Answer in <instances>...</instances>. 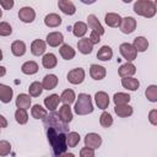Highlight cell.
I'll use <instances>...</instances> for the list:
<instances>
[{"label":"cell","mask_w":157,"mask_h":157,"mask_svg":"<svg viewBox=\"0 0 157 157\" xmlns=\"http://www.w3.org/2000/svg\"><path fill=\"white\" fill-rule=\"evenodd\" d=\"M132 45H134V48H135L137 52L144 53V52H146L147 48H148V40H147L145 37H136V38L134 39V42H132Z\"/></svg>","instance_id":"obj_32"},{"label":"cell","mask_w":157,"mask_h":157,"mask_svg":"<svg viewBox=\"0 0 157 157\" xmlns=\"http://www.w3.org/2000/svg\"><path fill=\"white\" fill-rule=\"evenodd\" d=\"M131 97L130 94L128 93H124V92H117L114 96H113V102L115 105H119V104H128L130 102Z\"/></svg>","instance_id":"obj_33"},{"label":"cell","mask_w":157,"mask_h":157,"mask_svg":"<svg viewBox=\"0 0 157 157\" xmlns=\"http://www.w3.org/2000/svg\"><path fill=\"white\" fill-rule=\"evenodd\" d=\"M104 22L107 23V26L109 27H119L120 22H121V17L119 13H115V12H108L105 16H104Z\"/></svg>","instance_id":"obj_20"},{"label":"cell","mask_w":157,"mask_h":157,"mask_svg":"<svg viewBox=\"0 0 157 157\" xmlns=\"http://www.w3.org/2000/svg\"><path fill=\"white\" fill-rule=\"evenodd\" d=\"M58 85V76L54 75V74H48L43 77V81H42V86H43V90H54Z\"/></svg>","instance_id":"obj_16"},{"label":"cell","mask_w":157,"mask_h":157,"mask_svg":"<svg viewBox=\"0 0 157 157\" xmlns=\"http://www.w3.org/2000/svg\"><path fill=\"white\" fill-rule=\"evenodd\" d=\"M148 120L152 125H157V109H152L148 113Z\"/></svg>","instance_id":"obj_46"},{"label":"cell","mask_w":157,"mask_h":157,"mask_svg":"<svg viewBox=\"0 0 157 157\" xmlns=\"http://www.w3.org/2000/svg\"><path fill=\"white\" fill-rule=\"evenodd\" d=\"M136 25H137L136 23V20L134 17H131V16H128V17L121 18V22L119 25V28H120V31L124 34H130V33H132L135 31Z\"/></svg>","instance_id":"obj_6"},{"label":"cell","mask_w":157,"mask_h":157,"mask_svg":"<svg viewBox=\"0 0 157 157\" xmlns=\"http://www.w3.org/2000/svg\"><path fill=\"white\" fill-rule=\"evenodd\" d=\"M38 69H39L38 67V64L36 61H32V60L23 63L22 66H21V71L25 75H34V74L38 72Z\"/></svg>","instance_id":"obj_27"},{"label":"cell","mask_w":157,"mask_h":157,"mask_svg":"<svg viewBox=\"0 0 157 157\" xmlns=\"http://www.w3.org/2000/svg\"><path fill=\"white\" fill-rule=\"evenodd\" d=\"M145 96L150 102H152V103L157 102V86L156 85H150L145 91Z\"/></svg>","instance_id":"obj_39"},{"label":"cell","mask_w":157,"mask_h":157,"mask_svg":"<svg viewBox=\"0 0 157 157\" xmlns=\"http://www.w3.org/2000/svg\"><path fill=\"white\" fill-rule=\"evenodd\" d=\"M87 25H88V27H90L93 32H97L99 36L104 34V28H103V26L101 25V22L98 21V18L96 17V15H93V13L88 15V17H87Z\"/></svg>","instance_id":"obj_11"},{"label":"cell","mask_w":157,"mask_h":157,"mask_svg":"<svg viewBox=\"0 0 157 157\" xmlns=\"http://www.w3.org/2000/svg\"><path fill=\"white\" fill-rule=\"evenodd\" d=\"M2 60V52H1V49H0V61Z\"/></svg>","instance_id":"obj_51"},{"label":"cell","mask_w":157,"mask_h":157,"mask_svg":"<svg viewBox=\"0 0 157 157\" xmlns=\"http://www.w3.org/2000/svg\"><path fill=\"white\" fill-rule=\"evenodd\" d=\"M59 54L61 55L63 59L71 60V59L75 58L76 52H75V49L71 45H69V44H61V47L59 48Z\"/></svg>","instance_id":"obj_24"},{"label":"cell","mask_w":157,"mask_h":157,"mask_svg":"<svg viewBox=\"0 0 157 157\" xmlns=\"http://www.w3.org/2000/svg\"><path fill=\"white\" fill-rule=\"evenodd\" d=\"M82 4H86V5H92V4H94L97 0H80Z\"/></svg>","instance_id":"obj_48"},{"label":"cell","mask_w":157,"mask_h":157,"mask_svg":"<svg viewBox=\"0 0 157 157\" xmlns=\"http://www.w3.org/2000/svg\"><path fill=\"white\" fill-rule=\"evenodd\" d=\"M43 126L45 129L48 142L52 147L53 155L55 157H61L67 151L66 136L69 134L67 123H65L59 113L52 110L43 118Z\"/></svg>","instance_id":"obj_1"},{"label":"cell","mask_w":157,"mask_h":157,"mask_svg":"<svg viewBox=\"0 0 157 157\" xmlns=\"http://www.w3.org/2000/svg\"><path fill=\"white\" fill-rule=\"evenodd\" d=\"M11 152V145L6 140H0V156H7Z\"/></svg>","instance_id":"obj_42"},{"label":"cell","mask_w":157,"mask_h":157,"mask_svg":"<svg viewBox=\"0 0 157 157\" xmlns=\"http://www.w3.org/2000/svg\"><path fill=\"white\" fill-rule=\"evenodd\" d=\"M88 39H90V40H91V43L94 45V44H98V43L101 42V36H99L97 32H93V31H91Z\"/></svg>","instance_id":"obj_45"},{"label":"cell","mask_w":157,"mask_h":157,"mask_svg":"<svg viewBox=\"0 0 157 157\" xmlns=\"http://www.w3.org/2000/svg\"><path fill=\"white\" fill-rule=\"evenodd\" d=\"M90 75L93 80H103L107 75V71H105V67L104 66H101L98 64H92L90 66Z\"/></svg>","instance_id":"obj_10"},{"label":"cell","mask_w":157,"mask_h":157,"mask_svg":"<svg viewBox=\"0 0 157 157\" xmlns=\"http://www.w3.org/2000/svg\"><path fill=\"white\" fill-rule=\"evenodd\" d=\"M1 17H2V10L0 9V18H1Z\"/></svg>","instance_id":"obj_52"},{"label":"cell","mask_w":157,"mask_h":157,"mask_svg":"<svg viewBox=\"0 0 157 157\" xmlns=\"http://www.w3.org/2000/svg\"><path fill=\"white\" fill-rule=\"evenodd\" d=\"M94 102L99 109H107L109 105V96L104 91H98L94 94Z\"/></svg>","instance_id":"obj_12"},{"label":"cell","mask_w":157,"mask_h":157,"mask_svg":"<svg viewBox=\"0 0 157 157\" xmlns=\"http://www.w3.org/2000/svg\"><path fill=\"white\" fill-rule=\"evenodd\" d=\"M47 44L49 45V47H53V48H55V47H59V45H61L63 44V42H64V36H63V33H60V32H50V33H48V36H47Z\"/></svg>","instance_id":"obj_9"},{"label":"cell","mask_w":157,"mask_h":157,"mask_svg":"<svg viewBox=\"0 0 157 157\" xmlns=\"http://www.w3.org/2000/svg\"><path fill=\"white\" fill-rule=\"evenodd\" d=\"M119 52L126 61H134L137 56V50L130 43H121L119 47Z\"/></svg>","instance_id":"obj_4"},{"label":"cell","mask_w":157,"mask_h":157,"mask_svg":"<svg viewBox=\"0 0 157 157\" xmlns=\"http://www.w3.org/2000/svg\"><path fill=\"white\" fill-rule=\"evenodd\" d=\"M0 130H1V128H0Z\"/></svg>","instance_id":"obj_53"},{"label":"cell","mask_w":157,"mask_h":157,"mask_svg":"<svg viewBox=\"0 0 157 157\" xmlns=\"http://www.w3.org/2000/svg\"><path fill=\"white\" fill-rule=\"evenodd\" d=\"M134 11L139 16L151 18L156 15V4L151 0H137L134 4Z\"/></svg>","instance_id":"obj_3"},{"label":"cell","mask_w":157,"mask_h":157,"mask_svg":"<svg viewBox=\"0 0 157 157\" xmlns=\"http://www.w3.org/2000/svg\"><path fill=\"white\" fill-rule=\"evenodd\" d=\"M75 98H76L75 92L72 90H70V88L63 91V93L60 94V101L64 104H71V103H74L75 102Z\"/></svg>","instance_id":"obj_37"},{"label":"cell","mask_w":157,"mask_h":157,"mask_svg":"<svg viewBox=\"0 0 157 157\" xmlns=\"http://www.w3.org/2000/svg\"><path fill=\"white\" fill-rule=\"evenodd\" d=\"M58 64V59L53 53H47L42 58V65L45 69H54Z\"/></svg>","instance_id":"obj_25"},{"label":"cell","mask_w":157,"mask_h":157,"mask_svg":"<svg viewBox=\"0 0 157 157\" xmlns=\"http://www.w3.org/2000/svg\"><path fill=\"white\" fill-rule=\"evenodd\" d=\"M61 22H63V20H61V17L58 13H48L44 17V25L47 27H50V28H54V27L60 26Z\"/></svg>","instance_id":"obj_21"},{"label":"cell","mask_w":157,"mask_h":157,"mask_svg":"<svg viewBox=\"0 0 157 157\" xmlns=\"http://www.w3.org/2000/svg\"><path fill=\"white\" fill-rule=\"evenodd\" d=\"M12 33V27L7 22H0V36L1 37H7Z\"/></svg>","instance_id":"obj_41"},{"label":"cell","mask_w":157,"mask_h":157,"mask_svg":"<svg viewBox=\"0 0 157 157\" xmlns=\"http://www.w3.org/2000/svg\"><path fill=\"white\" fill-rule=\"evenodd\" d=\"M43 92V86H42V82H38V81H34L29 85L28 87V93L31 97H39Z\"/></svg>","instance_id":"obj_36"},{"label":"cell","mask_w":157,"mask_h":157,"mask_svg":"<svg viewBox=\"0 0 157 157\" xmlns=\"http://www.w3.org/2000/svg\"><path fill=\"white\" fill-rule=\"evenodd\" d=\"M121 86L129 91H136L140 86V82L137 78H134L132 76L129 77H121Z\"/></svg>","instance_id":"obj_23"},{"label":"cell","mask_w":157,"mask_h":157,"mask_svg":"<svg viewBox=\"0 0 157 157\" xmlns=\"http://www.w3.org/2000/svg\"><path fill=\"white\" fill-rule=\"evenodd\" d=\"M15 119L20 125H23L28 121V114H27V109H22V108H17L15 112Z\"/></svg>","instance_id":"obj_38"},{"label":"cell","mask_w":157,"mask_h":157,"mask_svg":"<svg viewBox=\"0 0 157 157\" xmlns=\"http://www.w3.org/2000/svg\"><path fill=\"white\" fill-rule=\"evenodd\" d=\"M80 140H81V136H80L78 132H76V131H69V134H67V136H66L67 147H71V148H72V147H76V146L78 145Z\"/></svg>","instance_id":"obj_35"},{"label":"cell","mask_w":157,"mask_h":157,"mask_svg":"<svg viewBox=\"0 0 157 157\" xmlns=\"http://www.w3.org/2000/svg\"><path fill=\"white\" fill-rule=\"evenodd\" d=\"M16 107L22 109H28L31 107V96L26 93H20L16 98Z\"/></svg>","instance_id":"obj_28"},{"label":"cell","mask_w":157,"mask_h":157,"mask_svg":"<svg viewBox=\"0 0 157 157\" xmlns=\"http://www.w3.org/2000/svg\"><path fill=\"white\" fill-rule=\"evenodd\" d=\"M58 7H59V10H61V12H64L65 15H69V16H72L76 12V6L70 0H59Z\"/></svg>","instance_id":"obj_14"},{"label":"cell","mask_w":157,"mask_h":157,"mask_svg":"<svg viewBox=\"0 0 157 157\" xmlns=\"http://www.w3.org/2000/svg\"><path fill=\"white\" fill-rule=\"evenodd\" d=\"M26 49H27L26 48V44L22 40H15L11 44V53L15 56H22V55H25Z\"/></svg>","instance_id":"obj_26"},{"label":"cell","mask_w":157,"mask_h":157,"mask_svg":"<svg viewBox=\"0 0 157 157\" xmlns=\"http://www.w3.org/2000/svg\"><path fill=\"white\" fill-rule=\"evenodd\" d=\"M45 49H47V44L42 39H34L31 44V53L36 56L43 55L45 53Z\"/></svg>","instance_id":"obj_15"},{"label":"cell","mask_w":157,"mask_h":157,"mask_svg":"<svg viewBox=\"0 0 157 157\" xmlns=\"http://www.w3.org/2000/svg\"><path fill=\"white\" fill-rule=\"evenodd\" d=\"M80 156L81 157H94V150L85 146L80 150Z\"/></svg>","instance_id":"obj_43"},{"label":"cell","mask_w":157,"mask_h":157,"mask_svg":"<svg viewBox=\"0 0 157 157\" xmlns=\"http://www.w3.org/2000/svg\"><path fill=\"white\" fill-rule=\"evenodd\" d=\"M132 0H123V2H125V4H129V2H131Z\"/></svg>","instance_id":"obj_50"},{"label":"cell","mask_w":157,"mask_h":157,"mask_svg":"<svg viewBox=\"0 0 157 157\" xmlns=\"http://www.w3.org/2000/svg\"><path fill=\"white\" fill-rule=\"evenodd\" d=\"M77 49L80 53L82 54H91L92 53V49H93V44L91 43V40L88 38H81L78 42H77Z\"/></svg>","instance_id":"obj_22"},{"label":"cell","mask_w":157,"mask_h":157,"mask_svg":"<svg viewBox=\"0 0 157 157\" xmlns=\"http://www.w3.org/2000/svg\"><path fill=\"white\" fill-rule=\"evenodd\" d=\"M112 56H113V50H112V48L109 45L101 47V49L97 53V58L99 60H102V61H109L112 59Z\"/></svg>","instance_id":"obj_30"},{"label":"cell","mask_w":157,"mask_h":157,"mask_svg":"<svg viewBox=\"0 0 157 157\" xmlns=\"http://www.w3.org/2000/svg\"><path fill=\"white\" fill-rule=\"evenodd\" d=\"M59 115L60 118L65 121V123H70L72 120V112H71V108H70V104H63L59 109Z\"/></svg>","instance_id":"obj_31"},{"label":"cell","mask_w":157,"mask_h":157,"mask_svg":"<svg viewBox=\"0 0 157 157\" xmlns=\"http://www.w3.org/2000/svg\"><path fill=\"white\" fill-rule=\"evenodd\" d=\"M59 102H60V97L56 93H53V94L44 98V105H45L47 110H49V112L55 110L56 107L59 105Z\"/></svg>","instance_id":"obj_18"},{"label":"cell","mask_w":157,"mask_h":157,"mask_svg":"<svg viewBox=\"0 0 157 157\" xmlns=\"http://www.w3.org/2000/svg\"><path fill=\"white\" fill-rule=\"evenodd\" d=\"M13 96V90L4 83H0V101L2 103H10Z\"/></svg>","instance_id":"obj_17"},{"label":"cell","mask_w":157,"mask_h":157,"mask_svg":"<svg viewBox=\"0 0 157 157\" xmlns=\"http://www.w3.org/2000/svg\"><path fill=\"white\" fill-rule=\"evenodd\" d=\"M114 112H115V114H117L118 117H120V118H128V117L132 115L134 109H132V107L129 105V103H128V104H119V105H115V107H114Z\"/></svg>","instance_id":"obj_19"},{"label":"cell","mask_w":157,"mask_h":157,"mask_svg":"<svg viewBox=\"0 0 157 157\" xmlns=\"http://www.w3.org/2000/svg\"><path fill=\"white\" fill-rule=\"evenodd\" d=\"M31 114L34 119H43L48 114V112H47V108H43L40 104H34L31 108Z\"/></svg>","instance_id":"obj_34"},{"label":"cell","mask_w":157,"mask_h":157,"mask_svg":"<svg viewBox=\"0 0 157 157\" xmlns=\"http://www.w3.org/2000/svg\"><path fill=\"white\" fill-rule=\"evenodd\" d=\"M85 146L86 147H90V148H98L101 145H102V137L101 135L96 134V132H88L86 136H85Z\"/></svg>","instance_id":"obj_8"},{"label":"cell","mask_w":157,"mask_h":157,"mask_svg":"<svg viewBox=\"0 0 157 157\" xmlns=\"http://www.w3.org/2000/svg\"><path fill=\"white\" fill-rule=\"evenodd\" d=\"M7 126V120L4 115L0 114V128H6Z\"/></svg>","instance_id":"obj_47"},{"label":"cell","mask_w":157,"mask_h":157,"mask_svg":"<svg viewBox=\"0 0 157 157\" xmlns=\"http://www.w3.org/2000/svg\"><path fill=\"white\" fill-rule=\"evenodd\" d=\"M15 5V1L13 0H0V6L4 9V10H11Z\"/></svg>","instance_id":"obj_44"},{"label":"cell","mask_w":157,"mask_h":157,"mask_svg":"<svg viewBox=\"0 0 157 157\" xmlns=\"http://www.w3.org/2000/svg\"><path fill=\"white\" fill-rule=\"evenodd\" d=\"M18 18L25 23H31L36 18V11L29 6H23L18 11Z\"/></svg>","instance_id":"obj_7"},{"label":"cell","mask_w":157,"mask_h":157,"mask_svg":"<svg viewBox=\"0 0 157 157\" xmlns=\"http://www.w3.org/2000/svg\"><path fill=\"white\" fill-rule=\"evenodd\" d=\"M72 33L75 37L77 38H82L86 33H87V25L82 21H77L75 22L74 27H72Z\"/></svg>","instance_id":"obj_29"},{"label":"cell","mask_w":157,"mask_h":157,"mask_svg":"<svg viewBox=\"0 0 157 157\" xmlns=\"http://www.w3.org/2000/svg\"><path fill=\"white\" fill-rule=\"evenodd\" d=\"M74 110L78 115H87V114L92 113L93 112V104H92L91 96L87 93H80L76 102H75Z\"/></svg>","instance_id":"obj_2"},{"label":"cell","mask_w":157,"mask_h":157,"mask_svg":"<svg viewBox=\"0 0 157 157\" xmlns=\"http://www.w3.org/2000/svg\"><path fill=\"white\" fill-rule=\"evenodd\" d=\"M6 75V67L5 66H0V77Z\"/></svg>","instance_id":"obj_49"},{"label":"cell","mask_w":157,"mask_h":157,"mask_svg":"<svg viewBox=\"0 0 157 157\" xmlns=\"http://www.w3.org/2000/svg\"><path fill=\"white\" fill-rule=\"evenodd\" d=\"M135 72H136V66L131 61H126L125 64L120 65L118 70V74L120 77H129V76L135 75Z\"/></svg>","instance_id":"obj_13"},{"label":"cell","mask_w":157,"mask_h":157,"mask_svg":"<svg viewBox=\"0 0 157 157\" xmlns=\"http://www.w3.org/2000/svg\"><path fill=\"white\" fill-rule=\"evenodd\" d=\"M85 80V70L82 67L72 69L67 72V81L72 85H80Z\"/></svg>","instance_id":"obj_5"},{"label":"cell","mask_w":157,"mask_h":157,"mask_svg":"<svg viewBox=\"0 0 157 157\" xmlns=\"http://www.w3.org/2000/svg\"><path fill=\"white\" fill-rule=\"evenodd\" d=\"M99 124L103 128H110L113 125V117L108 112H103L99 117Z\"/></svg>","instance_id":"obj_40"}]
</instances>
